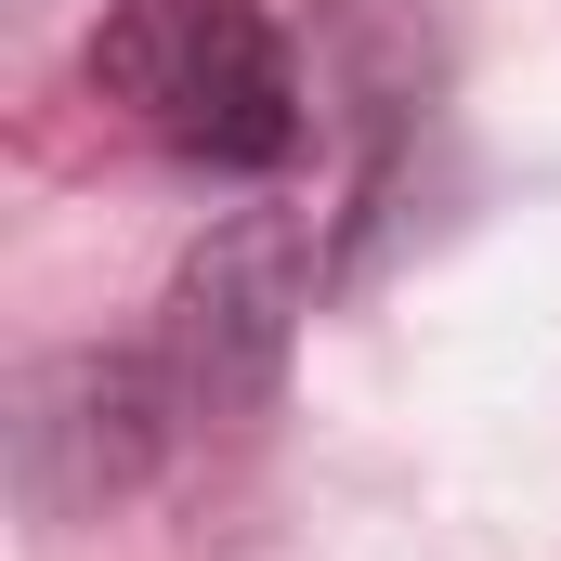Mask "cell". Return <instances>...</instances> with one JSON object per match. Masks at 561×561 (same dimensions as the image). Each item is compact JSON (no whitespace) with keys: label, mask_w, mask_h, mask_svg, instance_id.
Masks as SVG:
<instances>
[{"label":"cell","mask_w":561,"mask_h":561,"mask_svg":"<svg viewBox=\"0 0 561 561\" xmlns=\"http://www.w3.org/2000/svg\"><path fill=\"white\" fill-rule=\"evenodd\" d=\"M170 431H183V392H170L157 340L144 353H79V366H53L26 392L13 470H26L39 510H92V496H131L144 470L170 457Z\"/></svg>","instance_id":"3"},{"label":"cell","mask_w":561,"mask_h":561,"mask_svg":"<svg viewBox=\"0 0 561 561\" xmlns=\"http://www.w3.org/2000/svg\"><path fill=\"white\" fill-rule=\"evenodd\" d=\"M300 313H313V222H300V209H236V222L183 262L170 313H157V366H170L183 419H249L287 379Z\"/></svg>","instance_id":"2"},{"label":"cell","mask_w":561,"mask_h":561,"mask_svg":"<svg viewBox=\"0 0 561 561\" xmlns=\"http://www.w3.org/2000/svg\"><path fill=\"white\" fill-rule=\"evenodd\" d=\"M92 92L196 170H287L313 131L300 53L262 0H105Z\"/></svg>","instance_id":"1"}]
</instances>
